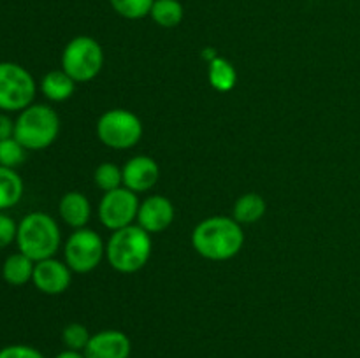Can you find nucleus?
<instances>
[{"instance_id": "6e6552de", "label": "nucleus", "mask_w": 360, "mask_h": 358, "mask_svg": "<svg viewBox=\"0 0 360 358\" xmlns=\"http://www.w3.org/2000/svg\"><path fill=\"white\" fill-rule=\"evenodd\" d=\"M105 258V242L91 228H77L63 244V262L76 274H88Z\"/></svg>"}, {"instance_id": "cd10ccee", "label": "nucleus", "mask_w": 360, "mask_h": 358, "mask_svg": "<svg viewBox=\"0 0 360 358\" xmlns=\"http://www.w3.org/2000/svg\"><path fill=\"white\" fill-rule=\"evenodd\" d=\"M55 358H84V354L81 351H72V350H63L62 353L56 354Z\"/></svg>"}, {"instance_id": "20e7f679", "label": "nucleus", "mask_w": 360, "mask_h": 358, "mask_svg": "<svg viewBox=\"0 0 360 358\" xmlns=\"http://www.w3.org/2000/svg\"><path fill=\"white\" fill-rule=\"evenodd\" d=\"M60 133V116L51 105L32 104L14 119V139L27 151L51 146Z\"/></svg>"}, {"instance_id": "ddd939ff", "label": "nucleus", "mask_w": 360, "mask_h": 358, "mask_svg": "<svg viewBox=\"0 0 360 358\" xmlns=\"http://www.w3.org/2000/svg\"><path fill=\"white\" fill-rule=\"evenodd\" d=\"M132 343L122 330L108 329L91 333L90 343L84 347V358H129Z\"/></svg>"}, {"instance_id": "a211bd4d", "label": "nucleus", "mask_w": 360, "mask_h": 358, "mask_svg": "<svg viewBox=\"0 0 360 358\" xmlns=\"http://www.w3.org/2000/svg\"><path fill=\"white\" fill-rule=\"evenodd\" d=\"M25 185L16 168L0 165V211H7L23 199Z\"/></svg>"}, {"instance_id": "7ed1b4c3", "label": "nucleus", "mask_w": 360, "mask_h": 358, "mask_svg": "<svg viewBox=\"0 0 360 358\" xmlns=\"http://www.w3.org/2000/svg\"><path fill=\"white\" fill-rule=\"evenodd\" d=\"M16 244L23 255L34 262L53 258L62 246V232L55 218L48 213L34 211L18 223Z\"/></svg>"}, {"instance_id": "4468645a", "label": "nucleus", "mask_w": 360, "mask_h": 358, "mask_svg": "<svg viewBox=\"0 0 360 358\" xmlns=\"http://www.w3.org/2000/svg\"><path fill=\"white\" fill-rule=\"evenodd\" d=\"M58 216L67 227L84 228L91 220V204L88 197L81 192H67L58 202Z\"/></svg>"}, {"instance_id": "f8f14e48", "label": "nucleus", "mask_w": 360, "mask_h": 358, "mask_svg": "<svg viewBox=\"0 0 360 358\" xmlns=\"http://www.w3.org/2000/svg\"><path fill=\"white\" fill-rule=\"evenodd\" d=\"M123 171V186L129 188L134 193H146L153 190L160 179V167L157 160L146 154H137V157L129 158L125 165L122 167Z\"/></svg>"}, {"instance_id": "9d476101", "label": "nucleus", "mask_w": 360, "mask_h": 358, "mask_svg": "<svg viewBox=\"0 0 360 358\" xmlns=\"http://www.w3.org/2000/svg\"><path fill=\"white\" fill-rule=\"evenodd\" d=\"M32 283L44 295H62L72 283V270L65 262L53 258L35 262Z\"/></svg>"}, {"instance_id": "f03ea898", "label": "nucleus", "mask_w": 360, "mask_h": 358, "mask_svg": "<svg viewBox=\"0 0 360 358\" xmlns=\"http://www.w3.org/2000/svg\"><path fill=\"white\" fill-rule=\"evenodd\" d=\"M151 253V235L136 223L112 232L105 242V260L116 272L122 274L139 272L150 262Z\"/></svg>"}, {"instance_id": "bb28decb", "label": "nucleus", "mask_w": 360, "mask_h": 358, "mask_svg": "<svg viewBox=\"0 0 360 358\" xmlns=\"http://www.w3.org/2000/svg\"><path fill=\"white\" fill-rule=\"evenodd\" d=\"M14 137V119L7 112L0 111V140Z\"/></svg>"}, {"instance_id": "aec40b11", "label": "nucleus", "mask_w": 360, "mask_h": 358, "mask_svg": "<svg viewBox=\"0 0 360 358\" xmlns=\"http://www.w3.org/2000/svg\"><path fill=\"white\" fill-rule=\"evenodd\" d=\"M185 9L179 0H155L150 18L162 28H176L183 21Z\"/></svg>"}, {"instance_id": "423d86ee", "label": "nucleus", "mask_w": 360, "mask_h": 358, "mask_svg": "<svg viewBox=\"0 0 360 358\" xmlns=\"http://www.w3.org/2000/svg\"><path fill=\"white\" fill-rule=\"evenodd\" d=\"M97 139L109 150H132L143 139V121L136 112L123 107L102 112L95 125Z\"/></svg>"}, {"instance_id": "5701e85b", "label": "nucleus", "mask_w": 360, "mask_h": 358, "mask_svg": "<svg viewBox=\"0 0 360 358\" xmlns=\"http://www.w3.org/2000/svg\"><path fill=\"white\" fill-rule=\"evenodd\" d=\"M90 337L91 333L88 332V329L83 323H69V325L62 330V343L63 346H65V350L81 351V353H83L84 347L90 343Z\"/></svg>"}, {"instance_id": "39448f33", "label": "nucleus", "mask_w": 360, "mask_h": 358, "mask_svg": "<svg viewBox=\"0 0 360 358\" xmlns=\"http://www.w3.org/2000/svg\"><path fill=\"white\" fill-rule=\"evenodd\" d=\"M60 63L63 72L69 74L77 84L90 83L104 67V49L97 39L76 35L63 48Z\"/></svg>"}, {"instance_id": "f257e3e1", "label": "nucleus", "mask_w": 360, "mask_h": 358, "mask_svg": "<svg viewBox=\"0 0 360 358\" xmlns=\"http://www.w3.org/2000/svg\"><path fill=\"white\" fill-rule=\"evenodd\" d=\"M243 246L245 230L232 216L204 218L192 232V248L197 255L211 262H227L234 258Z\"/></svg>"}, {"instance_id": "1a4fd4ad", "label": "nucleus", "mask_w": 360, "mask_h": 358, "mask_svg": "<svg viewBox=\"0 0 360 358\" xmlns=\"http://www.w3.org/2000/svg\"><path fill=\"white\" fill-rule=\"evenodd\" d=\"M139 206V195L122 186L102 195L98 202V220L108 230L116 232L136 223Z\"/></svg>"}, {"instance_id": "a878e982", "label": "nucleus", "mask_w": 360, "mask_h": 358, "mask_svg": "<svg viewBox=\"0 0 360 358\" xmlns=\"http://www.w3.org/2000/svg\"><path fill=\"white\" fill-rule=\"evenodd\" d=\"M0 358H46L35 347L27 346V344H11L0 350Z\"/></svg>"}, {"instance_id": "9b49d317", "label": "nucleus", "mask_w": 360, "mask_h": 358, "mask_svg": "<svg viewBox=\"0 0 360 358\" xmlns=\"http://www.w3.org/2000/svg\"><path fill=\"white\" fill-rule=\"evenodd\" d=\"M176 216L174 204L164 195H150L141 200L136 225H139L148 234H160L167 230Z\"/></svg>"}, {"instance_id": "393cba45", "label": "nucleus", "mask_w": 360, "mask_h": 358, "mask_svg": "<svg viewBox=\"0 0 360 358\" xmlns=\"http://www.w3.org/2000/svg\"><path fill=\"white\" fill-rule=\"evenodd\" d=\"M18 235V223L6 214L4 211H0V249L7 248L9 244L16 242Z\"/></svg>"}, {"instance_id": "6ab92c4d", "label": "nucleus", "mask_w": 360, "mask_h": 358, "mask_svg": "<svg viewBox=\"0 0 360 358\" xmlns=\"http://www.w3.org/2000/svg\"><path fill=\"white\" fill-rule=\"evenodd\" d=\"M207 79H210L213 90L227 93V91L234 90L236 83H238V72L227 58L217 56L211 60L210 67H207Z\"/></svg>"}, {"instance_id": "412c9836", "label": "nucleus", "mask_w": 360, "mask_h": 358, "mask_svg": "<svg viewBox=\"0 0 360 358\" xmlns=\"http://www.w3.org/2000/svg\"><path fill=\"white\" fill-rule=\"evenodd\" d=\"M94 183L102 192H112L123 186V171L112 161H102L94 172Z\"/></svg>"}, {"instance_id": "2eb2a0df", "label": "nucleus", "mask_w": 360, "mask_h": 358, "mask_svg": "<svg viewBox=\"0 0 360 358\" xmlns=\"http://www.w3.org/2000/svg\"><path fill=\"white\" fill-rule=\"evenodd\" d=\"M76 84L77 83L69 76V74L63 72L62 69H56L44 74L39 88H41V93L44 95L49 102H65L74 95Z\"/></svg>"}, {"instance_id": "f3484780", "label": "nucleus", "mask_w": 360, "mask_h": 358, "mask_svg": "<svg viewBox=\"0 0 360 358\" xmlns=\"http://www.w3.org/2000/svg\"><path fill=\"white\" fill-rule=\"evenodd\" d=\"M35 262L23 255L21 251L13 253L6 258L2 265V277L6 283L11 286H23V284L30 283L32 276H34Z\"/></svg>"}, {"instance_id": "0eeeda50", "label": "nucleus", "mask_w": 360, "mask_h": 358, "mask_svg": "<svg viewBox=\"0 0 360 358\" xmlns=\"http://www.w3.org/2000/svg\"><path fill=\"white\" fill-rule=\"evenodd\" d=\"M37 83L34 76L16 62H0V111L21 112L34 104Z\"/></svg>"}, {"instance_id": "dca6fc26", "label": "nucleus", "mask_w": 360, "mask_h": 358, "mask_svg": "<svg viewBox=\"0 0 360 358\" xmlns=\"http://www.w3.org/2000/svg\"><path fill=\"white\" fill-rule=\"evenodd\" d=\"M267 202L259 193H245L239 197L232 207V218L239 225H253L259 223L266 216Z\"/></svg>"}, {"instance_id": "4be33fe9", "label": "nucleus", "mask_w": 360, "mask_h": 358, "mask_svg": "<svg viewBox=\"0 0 360 358\" xmlns=\"http://www.w3.org/2000/svg\"><path fill=\"white\" fill-rule=\"evenodd\" d=\"M155 0H109L112 11L125 20H143L150 16Z\"/></svg>"}, {"instance_id": "b1692460", "label": "nucleus", "mask_w": 360, "mask_h": 358, "mask_svg": "<svg viewBox=\"0 0 360 358\" xmlns=\"http://www.w3.org/2000/svg\"><path fill=\"white\" fill-rule=\"evenodd\" d=\"M25 157H27V150L14 137L0 140V165L2 167L16 168L18 165L23 164Z\"/></svg>"}]
</instances>
